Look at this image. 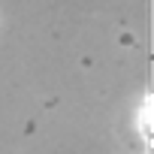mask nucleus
Here are the masks:
<instances>
[]
</instances>
